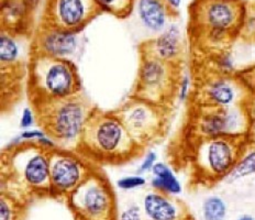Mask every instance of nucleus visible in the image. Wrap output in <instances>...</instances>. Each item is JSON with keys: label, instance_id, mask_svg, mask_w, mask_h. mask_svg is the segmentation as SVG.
Segmentation results:
<instances>
[{"label": "nucleus", "instance_id": "obj_23", "mask_svg": "<svg viewBox=\"0 0 255 220\" xmlns=\"http://www.w3.org/2000/svg\"><path fill=\"white\" fill-rule=\"evenodd\" d=\"M239 37L255 41V1H246V12Z\"/></svg>", "mask_w": 255, "mask_h": 220}, {"label": "nucleus", "instance_id": "obj_19", "mask_svg": "<svg viewBox=\"0 0 255 220\" xmlns=\"http://www.w3.org/2000/svg\"><path fill=\"white\" fill-rule=\"evenodd\" d=\"M255 176V144L246 142L235 168L227 176L225 182L233 183L241 179Z\"/></svg>", "mask_w": 255, "mask_h": 220}, {"label": "nucleus", "instance_id": "obj_26", "mask_svg": "<svg viewBox=\"0 0 255 220\" xmlns=\"http://www.w3.org/2000/svg\"><path fill=\"white\" fill-rule=\"evenodd\" d=\"M119 220H144L143 211L139 206H130L121 213Z\"/></svg>", "mask_w": 255, "mask_h": 220}, {"label": "nucleus", "instance_id": "obj_10", "mask_svg": "<svg viewBox=\"0 0 255 220\" xmlns=\"http://www.w3.org/2000/svg\"><path fill=\"white\" fill-rule=\"evenodd\" d=\"M251 120L243 105L233 107L195 106L190 132L195 142L217 137H246Z\"/></svg>", "mask_w": 255, "mask_h": 220}, {"label": "nucleus", "instance_id": "obj_21", "mask_svg": "<svg viewBox=\"0 0 255 220\" xmlns=\"http://www.w3.org/2000/svg\"><path fill=\"white\" fill-rule=\"evenodd\" d=\"M104 12H108L116 18L126 19L134 9L135 0H96Z\"/></svg>", "mask_w": 255, "mask_h": 220}, {"label": "nucleus", "instance_id": "obj_14", "mask_svg": "<svg viewBox=\"0 0 255 220\" xmlns=\"http://www.w3.org/2000/svg\"><path fill=\"white\" fill-rule=\"evenodd\" d=\"M140 55L157 57L175 65L182 66L185 56V40L182 30L176 23H171L152 40L139 46Z\"/></svg>", "mask_w": 255, "mask_h": 220}, {"label": "nucleus", "instance_id": "obj_3", "mask_svg": "<svg viewBox=\"0 0 255 220\" xmlns=\"http://www.w3.org/2000/svg\"><path fill=\"white\" fill-rule=\"evenodd\" d=\"M244 12L243 0H194L188 8L189 33L200 49L216 55L240 36Z\"/></svg>", "mask_w": 255, "mask_h": 220}, {"label": "nucleus", "instance_id": "obj_2", "mask_svg": "<svg viewBox=\"0 0 255 220\" xmlns=\"http://www.w3.org/2000/svg\"><path fill=\"white\" fill-rule=\"evenodd\" d=\"M76 152L100 165H122L145 153L113 111L98 107L89 117Z\"/></svg>", "mask_w": 255, "mask_h": 220}, {"label": "nucleus", "instance_id": "obj_25", "mask_svg": "<svg viewBox=\"0 0 255 220\" xmlns=\"http://www.w3.org/2000/svg\"><path fill=\"white\" fill-rule=\"evenodd\" d=\"M145 179H143L142 176H128V178H124L118 181V186L121 190H133L136 187H141L145 185Z\"/></svg>", "mask_w": 255, "mask_h": 220}, {"label": "nucleus", "instance_id": "obj_1", "mask_svg": "<svg viewBox=\"0 0 255 220\" xmlns=\"http://www.w3.org/2000/svg\"><path fill=\"white\" fill-rule=\"evenodd\" d=\"M51 150L38 140L15 142L4 149L1 155V193L22 205L35 197L52 196Z\"/></svg>", "mask_w": 255, "mask_h": 220}, {"label": "nucleus", "instance_id": "obj_4", "mask_svg": "<svg viewBox=\"0 0 255 220\" xmlns=\"http://www.w3.org/2000/svg\"><path fill=\"white\" fill-rule=\"evenodd\" d=\"M96 106L84 89L67 97L32 106L35 120L56 148L76 151L82 133Z\"/></svg>", "mask_w": 255, "mask_h": 220}, {"label": "nucleus", "instance_id": "obj_27", "mask_svg": "<svg viewBox=\"0 0 255 220\" xmlns=\"http://www.w3.org/2000/svg\"><path fill=\"white\" fill-rule=\"evenodd\" d=\"M244 109H246L247 114L251 120L252 123L255 122V94H250L246 100V103L243 104Z\"/></svg>", "mask_w": 255, "mask_h": 220}, {"label": "nucleus", "instance_id": "obj_5", "mask_svg": "<svg viewBox=\"0 0 255 220\" xmlns=\"http://www.w3.org/2000/svg\"><path fill=\"white\" fill-rule=\"evenodd\" d=\"M83 90L77 67L71 60L32 54L26 76L31 106L63 98Z\"/></svg>", "mask_w": 255, "mask_h": 220}, {"label": "nucleus", "instance_id": "obj_16", "mask_svg": "<svg viewBox=\"0 0 255 220\" xmlns=\"http://www.w3.org/2000/svg\"><path fill=\"white\" fill-rule=\"evenodd\" d=\"M142 211L144 220H187L191 216L182 201L155 190L143 198Z\"/></svg>", "mask_w": 255, "mask_h": 220}, {"label": "nucleus", "instance_id": "obj_13", "mask_svg": "<svg viewBox=\"0 0 255 220\" xmlns=\"http://www.w3.org/2000/svg\"><path fill=\"white\" fill-rule=\"evenodd\" d=\"M250 92L240 77L211 71L200 79L194 93L195 106L233 107L241 106Z\"/></svg>", "mask_w": 255, "mask_h": 220}, {"label": "nucleus", "instance_id": "obj_32", "mask_svg": "<svg viewBox=\"0 0 255 220\" xmlns=\"http://www.w3.org/2000/svg\"><path fill=\"white\" fill-rule=\"evenodd\" d=\"M236 220H255V218L252 216V215L244 214V215H241L240 217H238Z\"/></svg>", "mask_w": 255, "mask_h": 220}, {"label": "nucleus", "instance_id": "obj_29", "mask_svg": "<svg viewBox=\"0 0 255 220\" xmlns=\"http://www.w3.org/2000/svg\"><path fill=\"white\" fill-rule=\"evenodd\" d=\"M156 154L154 152H148L146 154V157L144 159V161H143V163L141 164L140 166V172H146V171H152L154 164H155L156 162Z\"/></svg>", "mask_w": 255, "mask_h": 220}, {"label": "nucleus", "instance_id": "obj_17", "mask_svg": "<svg viewBox=\"0 0 255 220\" xmlns=\"http://www.w3.org/2000/svg\"><path fill=\"white\" fill-rule=\"evenodd\" d=\"M134 8L143 25L152 32H162L178 14L166 0H135Z\"/></svg>", "mask_w": 255, "mask_h": 220}, {"label": "nucleus", "instance_id": "obj_15", "mask_svg": "<svg viewBox=\"0 0 255 220\" xmlns=\"http://www.w3.org/2000/svg\"><path fill=\"white\" fill-rule=\"evenodd\" d=\"M78 45L77 34L38 26L33 31L31 41L32 54L46 55L58 58L70 57Z\"/></svg>", "mask_w": 255, "mask_h": 220}, {"label": "nucleus", "instance_id": "obj_22", "mask_svg": "<svg viewBox=\"0 0 255 220\" xmlns=\"http://www.w3.org/2000/svg\"><path fill=\"white\" fill-rule=\"evenodd\" d=\"M24 205L13 197L1 193L0 197V220H21Z\"/></svg>", "mask_w": 255, "mask_h": 220}, {"label": "nucleus", "instance_id": "obj_6", "mask_svg": "<svg viewBox=\"0 0 255 220\" xmlns=\"http://www.w3.org/2000/svg\"><path fill=\"white\" fill-rule=\"evenodd\" d=\"M171 110L172 107L150 103L130 96L113 112L124 123L134 141L146 150L165 137Z\"/></svg>", "mask_w": 255, "mask_h": 220}, {"label": "nucleus", "instance_id": "obj_30", "mask_svg": "<svg viewBox=\"0 0 255 220\" xmlns=\"http://www.w3.org/2000/svg\"><path fill=\"white\" fill-rule=\"evenodd\" d=\"M247 141L255 144V122L251 123V127L249 129V132L247 135Z\"/></svg>", "mask_w": 255, "mask_h": 220}, {"label": "nucleus", "instance_id": "obj_9", "mask_svg": "<svg viewBox=\"0 0 255 220\" xmlns=\"http://www.w3.org/2000/svg\"><path fill=\"white\" fill-rule=\"evenodd\" d=\"M140 56L139 73L131 96L150 103L172 107L175 97H177L182 66L154 56Z\"/></svg>", "mask_w": 255, "mask_h": 220}, {"label": "nucleus", "instance_id": "obj_18", "mask_svg": "<svg viewBox=\"0 0 255 220\" xmlns=\"http://www.w3.org/2000/svg\"><path fill=\"white\" fill-rule=\"evenodd\" d=\"M152 172L154 178L151 182V185L154 190L172 196L179 195L182 193V184L166 164L162 162L155 163Z\"/></svg>", "mask_w": 255, "mask_h": 220}, {"label": "nucleus", "instance_id": "obj_12", "mask_svg": "<svg viewBox=\"0 0 255 220\" xmlns=\"http://www.w3.org/2000/svg\"><path fill=\"white\" fill-rule=\"evenodd\" d=\"M99 166L76 151L54 148L50 153V180L52 196L66 198L88 179Z\"/></svg>", "mask_w": 255, "mask_h": 220}, {"label": "nucleus", "instance_id": "obj_11", "mask_svg": "<svg viewBox=\"0 0 255 220\" xmlns=\"http://www.w3.org/2000/svg\"><path fill=\"white\" fill-rule=\"evenodd\" d=\"M102 13L96 0H46L38 26L78 34Z\"/></svg>", "mask_w": 255, "mask_h": 220}, {"label": "nucleus", "instance_id": "obj_8", "mask_svg": "<svg viewBox=\"0 0 255 220\" xmlns=\"http://www.w3.org/2000/svg\"><path fill=\"white\" fill-rule=\"evenodd\" d=\"M66 203L75 220H119L113 185L100 169L85 180Z\"/></svg>", "mask_w": 255, "mask_h": 220}, {"label": "nucleus", "instance_id": "obj_20", "mask_svg": "<svg viewBox=\"0 0 255 220\" xmlns=\"http://www.w3.org/2000/svg\"><path fill=\"white\" fill-rule=\"evenodd\" d=\"M204 220H226L228 207L220 196L211 195L207 197L201 206Z\"/></svg>", "mask_w": 255, "mask_h": 220}, {"label": "nucleus", "instance_id": "obj_7", "mask_svg": "<svg viewBox=\"0 0 255 220\" xmlns=\"http://www.w3.org/2000/svg\"><path fill=\"white\" fill-rule=\"evenodd\" d=\"M246 137H217L196 142L193 166L198 183L212 185L225 181L240 157Z\"/></svg>", "mask_w": 255, "mask_h": 220}, {"label": "nucleus", "instance_id": "obj_28", "mask_svg": "<svg viewBox=\"0 0 255 220\" xmlns=\"http://www.w3.org/2000/svg\"><path fill=\"white\" fill-rule=\"evenodd\" d=\"M35 119V115H34V110L30 109V108H25L22 117H21L20 120V127L23 129H28L32 126L33 123V120Z\"/></svg>", "mask_w": 255, "mask_h": 220}, {"label": "nucleus", "instance_id": "obj_24", "mask_svg": "<svg viewBox=\"0 0 255 220\" xmlns=\"http://www.w3.org/2000/svg\"><path fill=\"white\" fill-rule=\"evenodd\" d=\"M191 85H193V80L188 74L182 73V76L179 79L178 84V92H177V98L182 103L187 101L191 96Z\"/></svg>", "mask_w": 255, "mask_h": 220}, {"label": "nucleus", "instance_id": "obj_33", "mask_svg": "<svg viewBox=\"0 0 255 220\" xmlns=\"http://www.w3.org/2000/svg\"><path fill=\"white\" fill-rule=\"evenodd\" d=\"M187 220H194V218H193V217H191V216H190V217H189V218H188V219H187Z\"/></svg>", "mask_w": 255, "mask_h": 220}, {"label": "nucleus", "instance_id": "obj_31", "mask_svg": "<svg viewBox=\"0 0 255 220\" xmlns=\"http://www.w3.org/2000/svg\"><path fill=\"white\" fill-rule=\"evenodd\" d=\"M167 3L171 6V8L175 11L178 12V9L180 7V3H182V0H166Z\"/></svg>", "mask_w": 255, "mask_h": 220}]
</instances>
